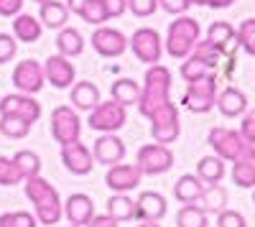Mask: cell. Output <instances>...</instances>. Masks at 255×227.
Wrapping results in <instances>:
<instances>
[{"mask_svg":"<svg viewBox=\"0 0 255 227\" xmlns=\"http://www.w3.org/2000/svg\"><path fill=\"white\" fill-rule=\"evenodd\" d=\"M128 49H133L135 59L143 64H158L163 54V41L156 28H138L130 38H128Z\"/></svg>","mask_w":255,"mask_h":227,"instance_id":"cell-10","label":"cell"},{"mask_svg":"<svg viewBox=\"0 0 255 227\" xmlns=\"http://www.w3.org/2000/svg\"><path fill=\"white\" fill-rule=\"evenodd\" d=\"M212 69L204 64L202 59H197L194 54H189L186 59H181V69H179V74L184 77V82H191V79H199V77H204V74H209Z\"/></svg>","mask_w":255,"mask_h":227,"instance_id":"cell-38","label":"cell"},{"mask_svg":"<svg viewBox=\"0 0 255 227\" xmlns=\"http://www.w3.org/2000/svg\"><path fill=\"white\" fill-rule=\"evenodd\" d=\"M41 69H44V82H51V87H56V90H67L74 85L77 69L67 56L54 54L41 64Z\"/></svg>","mask_w":255,"mask_h":227,"instance_id":"cell-14","label":"cell"},{"mask_svg":"<svg viewBox=\"0 0 255 227\" xmlns=\"http://www.w3.org/2000/svg\"><path fill=\"white\" fill-rule=\"evenodd\" d=\"M87 227H120L110 215H95L90 222H87Z\"/></svg>","mask_w":255,"mask_h":227,"instance_id":"cell-48","label":"cell"},{"mask_svg":"<svg viewBox=\"0 0 255 227\" xmlns=\"http://www.w3.org/2000/svg\"><path fill=\"white\" fill-rule=\"evenodd\" d=\"M151 120V135H153V143H161V146H168L174 143L181 133V120H179V110L174 102H166L158 110H153L148 115Z\"/></svg>","mask_w":255,"mask_h":227,"instance_id":"cell-6","label":"cell"},{"mask_svg":"<svg viewBox=\"0 0 255 227\" xmlns=\"http://www.w3.org/2000/svg\"><path fill=\"white\" fill-rule=\"evenodd\" d=\"M158 5L171 15H184L191 8V0H158Z\"/></svg>","mask_w":255,"mask_h":227,"instance_id":"cell-45","label":"cell"},{"mask_svg":"<svg viewBox=\"0 0 255 227\" xmlns=\"http://www.w3.org/2000/svg\"><path fill=\"white\" fill-rule=\"evenodd\" d=\"M31 130V125L26 120H20V117H13V115H0V133H3L5 138H26Z\"/></svg>","mask_w":255,"mask_h":227,"instance_id":"cell-36","label":"cell"},{"mask_svg":"<svg viewBox=\"0 0 255 227\" xmlns=\"http://www.w3.org/2000/svg\"><path fill=\"white\" fill-rule=\"evenodd\" d=\"M138 227H161V225H158V222H140Z\"/></svg>","mask_w":255,"mask_h":227,"instance_id":"cell-51","label":"cell"},{"mask_svg":"<svg viewBox=\"0 0 255 227\" xmlns=\"http://www.w3.org/2000/svg\"><path fill=\"white\" fill-rule=\"evenodd\" d=\"M215 105L220 108V113L225 117H240L245 110H248V97L243 90L238 87H225L217 92V100H215Z\"/></svg>","mask_w":255,"mask_h":227,"instance_id":"cell-21","label":"cell"},{"mask_svg":"<svg viewBox=\"0 0 255 227\" xmlns=\"http://www.w3.org/2000/svg\"><path fill=\"white\" fill-rule=\"evenodd\" d=\"M232 184H238L240 189H250L255 184V158H240L232 166Z\"/></svg>","mask_w":255,"mask_h":227,"instance_id":"cell-31","label":"cell"},{"mask_svg":"<svg viewBox=\"0 0 255 227\" xmlns=\"http://www.w3.org/2000/svg\"><path fill=\"white\" fill-rule=\"evenodd\" d=\"M51 135L56 143L67 146V143L79 140L82 135V120L72 105H59L51 113Z\"/></svg>","mask_w":255,"mask_h":227,"instance_id":"cell-9","label":"cell"},{"mask_svg":"<svg viewBox=\"0 0 255 227\" xmlns=\"http://www.w3.org/2000/svg\"><path fill=\"white\" fill-rule=\"evenodd\" d=\"M23 189H26V197L31 199L33 210H36V222L41 225H59L61 220V199H59V192L51 187L46 179L41 176H31V179H23Z\"/></svg>","mask_w":255,"mask_h":227,"instance_id":"cell-1","label":"cell"},{"mask_svg":"<svg viewBox=\"0 0 255 227\" xmlns=\"http://www.w3.org/2000/svg\"><path fill=\"white\" fill-rule=\"evenodd\" d=\"M102 5H105V13H108V20L110 18H120L128 10L125 0H102Z\"/></svg>","mask_w":255,"mask_h":227,"instance_id":"cell-47","label":"cell"},{"mask_svg":"<svg viewBox=\"0 0 255 227\" xmlns=\"http://www.w3.org/2000/svg\"><path fill=\"white\" fill-rule=\"evenodd\" d=\"M61 217H67L69 225H74V227L87 225L95 217V202L87 194H72L61 204Z\"/></svg>","mask_w":255,"mask_h":227,"instance_id":"cell-20","label":"cell"},{"mask_svg":"<svg viewBox=\"0 0 255 227\" xmlns=\"http://www.w3.org/2000/svg\"><path fill=\"white\" fill-rule=\"evenodd\" d=\"M197 176L202 179V184H220L225 179V161L220 156H204L197 163Z\"/></svg>","mask_w":255,"mask_h":227,"instance_id":"cell-28","label":"cell"},{"mask_svg":"<svg viewBox=\"0 0 255 227\" xmlns=\"http://www.w3.org/2000/svg\"><path fill=\"white\" fill-rule=\"evenodd\" d=\"M23 181V176H20V171L15 169L13 158H5L0 156V187H15V184Z\"/></svg>","mask_w":255,"mask_h":227,"instance_id":"cell-40","label":"cell"},{"mask_svg":"<svg viewBox=\"0 0 255 227\" xmlns=\"http://www.w3.org/2000/svg\"><path fill=\"white\" fill-rule=\"evenodd\" d=\"M64 5H67V10H72V13H79V8L84 5V0H67Z\"/></svg>","mask_w":255,"mask_h":227,"instance_id":"cell-50","label":"cell"},{"mask_svg":"<svg viewBox=\"0 0 255 227\" xmlns=\"http://www.w3.org/2000/svg\"><path fill=\"white\" fill-rule=\"evenodd\" d=\"M207 41L215 46L222 56L230 54H238V36H235V26L227 23V20H215L209 28H207Z\"/></svg>","mask_w":255,"mask_h":227,"instance_id":"cell-18","label":"cell"},{"mask_svg":"<svg viewBox=\"0 0 255 227\" xmlns=\"http://www.w3.org/2000/svg\"><path fill=\"white\" fill-rule=\"evenodd\" d=\"M44 69L36 59H23L18 61L15 69H13V87L23 95H36L44 90Z\"/></svg>","mask_w":255,"mask_h":227,"instance_id":"cell-11","label":"cell"},{"mask_svg":"<svg viewBox=\"0 0 255 227\" xmlns=\"http://www.w3.org/2000/svg\"><path fill=\"white\" fill-rule=\"evenodd\" d=\"M171 102V72L163 64H151L143 77V87H140V100H138V110L140 115H151L161 105Z\"/></svg>","mask_w":255,"mask_h":227,"instance_id":"cell-2","label":"cell"},{"mask_svg":"<svg viewBox=\"0 0 255 227\" xmlns=\"http://www.w3.org/2000/svg\"><path fill=\"white\" fill-rule=\"evenodd\" d=\"M140 179H143V174L135 163H115V166H108V174H105V184L115 194L133 192L140 184Z\"/></svg>","mask_w":255,"mask_h":227,"instance_id":"cell-15","label":"cell"},{"mask_svg":"<svg viewBox=\"0 0 255 227\" xmlns=\"http://www.w3.org/2000/svg\"><path fill=\"white\" fill-rule=\"evenodd\" d=\"M238 133L243 135V140L248 146H255V113H250V110L243 113V125H240Z\"/></svg>","mask_w":255,"mask_h":227,"instance_id":"cell-44","label":"cell"},{"mask_svg":"<svg viewBox=\"0 0 255 227\" xmlns=\"http://www.w3.org/2000/svg\"><path fill=\"white\" fill-rule=\"evenodd\" d=\"M191 204L199 207L202 212H220V210H225V204H227V192H225V187H220V184H207L204 192Z\"/></svg>","mask_w":255,"mask_h":227,"instance_id":"cell-25","label":"cell"},{"mask_svg":"<svg viewBox=\"0 0 255 227\" xmlns=\"http://www.w3.org/2000/svg\"><path fill=\"white\" fill-rule=\"evenodd\" d=\"M0 115H13L26 120L28 125L41 117V105L33 100V95H23V92H15V95H5L0 97Z\"/></svg>","mask_w":255,"mask_h":227,"instance_id":"cell-12","label":"cell"},{"mask_svg":"<svg viewBox=\"0 0 255 227\" xmlns=\"http://www.w3.org/2000/svg\"><path fill=\"white\" fill-rule=\"evenodd\" d=\"M128 3V10L138 18H148L158 10V0H125Z\"/></svg>","mask_w":255,"mask_h":227,"instance_id":"cell-41","label":"cell"},{"mask_svg":"<svg viewBox=\"0 0 255 227\" xmlns=\"http://www.w3.org/2000/svg\"><path fill=\"white\" fill-rule=\"evenodd\" d=\"M191 54H194L197 59H202V61H204V64H207L212 72H217V69H220V64H222V59H225V56H222L215 46L209 44L207 38H204V41L199 38L197 44H194V49H191Z\"/></svg>","mask_w":255,"mask_h":227,"instance_id":"cell-33","label":"cell"},{"mask_svg":"<svg viewBox=\"0 0 255 227\" xmlns=\"http://www.w3.org/2000/svg\"><path fill=\"white\" fill-rule=\"evenodd\" d=\"M0 227H38L36 217L31 212H5L0 215Z\"/></svg>","mask_w":255,"mask_h":227,"instance_id":"cell-39","label":"cell"},{"mask_svg":"<svg viewBox=\"0 0 255 227\" xmlns=\"http://www.w3.org/2000/svg\"><path fill=\"white\" fill-rule=\"evenodd\" d=\"M125 122H128V113L115 100H108V102L100 100L90 110V117H87V125L97 133H115L125 125Z\"/></svg>","mask_w":255,"mask_h":227,"instance_id":"cell-7","label":"cell"},{"mask_svg":"<svg viewBox=\"0 0 255 227\" xmlns=\"http://www.w3.org/2000/svg\"><path fill=\"white\" fill-rule=\"evenodd\" d=\"M92 158L102 166H115L125 158V143L115 133H102L92 146Z\"/></svg>","mask_w":255,"mask_h":227,"instance_id":"cell-17","label":"cell"},{"mask_svg":"<svg viewBox=\"0 0 255 227\" xmlns=\"http://www.w3.org/2000/svg\"><path fill=\"white\" fill-rule=\"evenodd\" d=\"M13 163H15V169L20 171L23 179H31V176L41 174V156L36 151H18L13 156Z\"/></svg>","mask_w":255,"mask_h":227,"instance_id":"cell-32","label":"cell"},{"mask_svg":"<svg viewBox=\"0 0 255 227\" xmlns=\"http://www.w3.org/2000/svg\"><path fill=\"white\" fill-rule=\"evenodd\" d=\"M168 212L166 207V197L158 194V192H143L138 199H135V217L133 220H140V222H158L163 220Z\"/></svg>","mask_w":255,"mask_h":227,"instance_id":"cell-19","label":"cell"},{"mask_svg":"<svg viewBox=\"0 0 255 227\" xmlns=\"http://www.w3.org/2000/svg\"><path fill=\"white\" fill-rule=\"evenodd\" d=\"M176 227H209L207 212H202L194 204H184L176 215Z\"/></svg>","mask_w":255,"mask_h":227,"instance_id":"cell-34","label":"cell"},{"mask_svg":"<svg viewBox=\"0 0 255 227\" xmlns=\"http://www.w3.org/2000/svg\"><path fill=\"white\" fill-rule=\"evenodd\" d=\"M202 192H204V184H202V179L194 176V174H184V176L174 184V197H176V202H181V204H191Z\"/></svg>","mask_w":255,"mask_h":227,"instance_id":"cell-29","label":"cell"},{"mask_svg":"<svg viewBox=\"0 0 255 227\" xmlns=\"http://www.w3.org/2000/svg\"><path fill=\"white\" fill-rule=\"evenodd\" d=\"M194 5H204V8H215V10H222V8H230L235 0H191Z\"/></svg>","mask_w":255,"mask_h":227,"instance_id":"cell-49","label":"cell"},{"mask_svg":"<svg viewBox=\"0 0 255 227\" xmlns=\"http://www.w3.org/2000/svg\"><path fill=\"white\" fill-rule=\"evenodd\" d=\"M56 49H59L61 56L74 59V56H79L84 51V36L72 26H64L59 31V36H56Z\"/></svg>","mask_w":255,"mask_h":227,"instance_id":"cell-27","label":"cell"},{"mask_svg":"<svg viewBox=\"0 0 255 227\" xmlns=\"http://www.w3.org/2000/svg\"><path fill=\"white\" fill-rule=\"evenodd\" d=\"M18 13H23V0H0V15L13 18Z\"/></svg>","mask_w":255,"mask_h":227,"instance_id":"cell-46","label":"cell"},{"mask_svg":"<svg viewBox=\"0 0 255 227\" xmlns=\"http://www.w3.org/2000/svg\"><path fill=\"white\" fill-rule=\"evenodd\" d=\"M69 227H74V225H69Z\"/></svg>","mask_w":255,"mask_h":227,"instance_id":"cell-53","label":"cell"},{"mask_svg":"<svg viewBox=\"0 0 255 227\" xmlns=\"http://www.w3.org/2000/svg\"><path fill=\"white\" fill-rule=\"evenodd\" d=\"M110 100H115L118 105L123 108H130V105H138V100H140V85L133 79H115L113 82V87H110Z\"/></svg>","mask_w":255,"mask_h":227,"instance_id":"cell-24","label":"cell"},{"mask_svg":"<svg viewBox=\"0 0 255 227\" xmlns=\"http://www.w3.org/2000/svg\"><path fill=\"white\" fill-rule=\"evenodd\" d=\"M100 102V87L95 82H74L72 85V105L74 110H84L90 113Z\"/></svg>","mask_w":255,"mask_h":227,"instance_id":"cell-23","label":"cell"},{"mask_svg":"<svg viewBox=\"0 0 255 227\" xmlns=\"http://www.w3.org/2000/svg\"><path fill=\"white\" fill-rule=\"evenodd\" d=\"M135 166L140 169L143 176H158L166 174L168 169L174 166V153L168 146H161V143H148L138 151Z\"/></svg>","mask_w":255,"mask_h":227,"instance_id":"cell-8","label":"cell"},{"mask_svg":"<svg viewBox=\"0 0 255 227\" xmlns=\"http://www.w3.org/2000/svg\"><path fill=\"white\" fill-rule=\"evenodd\" d=\"M92 49L105 59H118V56H123L128 51V38L118 28L97 26V31L92 33Z\"/></svg>","mask_w":255,"mask_h":227,"instance_id":"cell-13","label":"cell"},{"mask_svg":"<svg viewBox=\"0 0 255 227\" xmlns=\"http://www.w3.org/2000/svg\"><path fill=\"white\" fill-rule=\"evenodd\" d=\"M18 51V41L10 33H0V64H8Z\"/></svg>","mask_w":255,"mask_h":227,"instance_id":"cell-43","label":"cell"},{"mask_svg":"<svg viewBox=\"0 0 255 227\" xmlns=\"http://www.w3.org/2000/svg\"><path fill=\"white\" fill-rule=\"evenodd\" d=\"M217 227H248V220L235 210H220L217 212Z\"/></svg>","mask_w":255,"mask_h":227,"instance_id":"cell-42","label":"cell"},{"mask_svg":"<svg viewBox=\"0 0 255 227\" xmlns=\"http://www.w3.org/2000/svg\"><path fill=\"white\" fill-rule=\"evenodd\" d=\"M108 215L115 222H128L135 217V202L128 197V194H113L108 199Z\"/></svg>","mask_w":255,"mask_h":227,"instance_id":"cell-30","label":"cell"},{"mask_svg":"<svg viewBox=\"0 0 255 227\" xmlns=\"http://www.w3.org/2000/svg\"><path fill=\"white\" fill-rule=\"evenodd\" d=\"M77 15L84 20V23H90V26H102L105 20H108V13H105L102 0H84V5L79 8Z\"/></svg>","mask_w":255,"mask_h":227,"instance_id":"cell-35","label":"cell"},{"mask_svg":"<svg viewBox=\"0 0 255 227\" xmlns=\"http://www.w3.org/2000/svg\"><path fill=\"white\" fill-rule=\"evenodd\" d=\"M33 3H38V5H41V3H46V0H33Z\"/></svg>","mask_w":255,"mask_h":227,"instance_id":"cell-52","label":"cell"},{"mask_svg":"<svg viewBox=\"0 0 255 227\" xmlns=\"http://www.w3.org/2000/svg\"><path fill=\"white\" fill-rule=\"evenodd\" d=\"M207 143L215 148V156L222 161H240V158H255V146H248L243 135L232 128H212L207 135Z\"/></svg>","mask_w":255,"mask_h":227,"instance_id":"cell-4","label":"cell"},{"mask_svg":"<svg viewBox=\"0 0 255 227\" xmlns=\"http://www.w3.org/2000/svg\"><path fill=\"white\" fill-rule=\"evenodd\" d=\"M217 92H220V79H217V72H209L199 79H191L186 85V92H184V105L197 113V115H204L215 108V100H217Z\"/></svg>","mask_w":255,"mask_h":227,"instance_id":"cell-5","label":"cell"},{"mask_svg":"<svg viewBox=\"0 0 255 227\" xmlns=\"http://www.w3.org/2000/svg\"><path fill=\"white\" fill-rule=\"evenodd\" d=\"M199 38H202L199 20L191 18V15H179L176 20L168 23L166 51H168V56H171V59H186Z\"/></svg>","mask_w":255,"mask_h":227,"instance_id":"cell-3","label":"cell"},{"mask_svg":"<svg viewBox=\"0 0 255 227\" xmlns=\"http://www.w3.org/2000/svg\"><path fill=\"white\" fill-rule=\"evenodd\" d=\"M44 33V26L41 20L31 13H18L13 15V38L15 41H23V44H36Z\"/></svg>","mask_w":255,"mask_h":227,"instance_id":"cell-22","label":"cell"},{"mask_svg":"<svg viewBox=\"0 0 255 227\" xmlns=\"http://www.w3.org/2000/svg\"><path fill=\"white\" fill-rule=\"evenodd\" d=\"M235 36H238V46L253 56L255 54V18H245L243 23L235 28Z\"/></svg>","mask_w":255,"mask_h":227,"instance_id":"cell-37","label":"cell"},{"mask_svg":"<svg viewBox=\"0 0 255 227\" xmlns=\"http://www.w3.org/2000/svg\"><path fill=\"white\" fill-rule=\"evenodd\" d=\"M61 161H64V166H67V171H72L74 176H87L95 169L92 151L79 140L61 146Z\"/></svg>","mask_w":255,"mask_h":227,"instance_id":"cell-16","label":"cell"},{"mask_svg":"<svg viewBox=\"0 0 255 227\" xmlns=\"http://www.w3.org/2000/svg\"><path fill=\"white\" fill-rule=\"evenodd\" d=\"M38 20H41V26H46V28H64L69 20V10L64 3H59V0H46V3H41Z\"/></svg>","mask_w":255,"mask_h":227,"instance_id":"cell-26","label":"cell"}]
</instances>
